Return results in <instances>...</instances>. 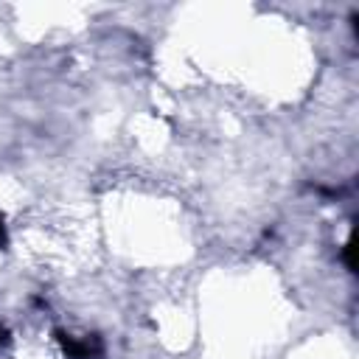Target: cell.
<instances>
[{"mask_svg":"<svg viewBox=\"0 0 359 359\" xmlns=\"http://www.w3.org/2000/svg\"><path fill=\"white\" fill-rule=\"evenodd\" d=\"M59 342H62V351L67 353V359H101L104 356V345L98 337L76 339L70 334H59Z\"/></svg>","mask_w":359,"mask_h":359,"instance_id":"cell-1","label":"cell"},{"mask_svg":"<svg viewBox=\"0 0 359 359\" xmlns=\"http://www.w3.org/2000/svg\"><path fill=\"white\" fill-rule=\"evenodd\" d=\"M6 241V230H3V222H0V244Z\"/></svg>","mask_w":359,"mask_h":359,"instance_id":"cell-2","label":"cell"},{"mask_svg":"<svg viewBox=\"0 0 359 359\" xmlns=\"http://www.w3.org/2000/svg\"><path fill=\"white\" fill-rule=\"evenodd\" d=\"M3 342H6V331L0 328V345H3Z\"/></svg>","mask_w":359,"mask_h":359,"instance_id":"cell-3","label":"cell"}]
</instances>
